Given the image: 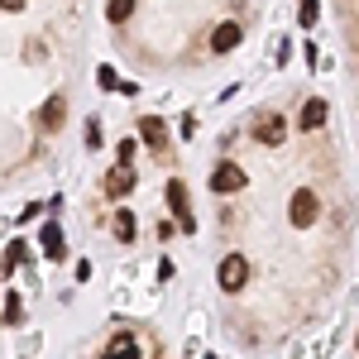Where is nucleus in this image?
Returning a JSON list of instances; mask_svg holds the SVG:
<instances>
[{
    "label": "nucleus",
    "instance_id": "6e6552de",
    "mask_svg": "<svg viewBox=\"0 0 359 359\" xmlns=\"http://www.w3.org/2000/svg\"><path fill=\"white\" fill-rule=\"evenodd\" d=\"M297 125H302V130H321V125H326V101H306L302 115H297Z\"/></svg>",
    "mask_w": 359,
    "mask_h": 359
},
{
    "label": "nucleus",
    "instance_id": "39448f33",
    "mask_svg": "<svg viewBox=\"0 0 359 359\" xmlns=\"http://www.w3.org/2000/svg\"><path fill=\"white\" fill-rule=\"evenodd\" d=\"M240 39H245V29L235 25H216V34H211V53H230V48H240Z\"/></svg>",
    "mask_w": 359,
    "mask_h": 359
},
{
    "label": "nucleus",
    "instance_id": "f8f14e48",
    "mask_svg": "<svg viewBox=\"0 0 359 359\" xmlns=\"http://www.w3.org/2000/svg\"><path fill=\"white\" fill-rule=\"evenodd\" d=\"M115 235H120V240H135V216H130V211L115 216Z\"/></svg>",
    "mask_w": 359,
    "mask_h": 359
},
{
    "label": "nucleus",
    "instance_id": "20e7f679",
    "mask_svg": "<svg viewBox=\"0 0 359 359\" xmlns=\"http://www.w3.org/2000/svg\"><path fill=\"white\" fill-rule=\"evenodd\" d=\"M168 206H172V211H177V225H182V230H192V206H187V182H168Z\"/></svg>",
    "mask_w": 359,
    "mask_h": 359
},
{
    "label": "nucleus",
    "instance_id": "f257e3e1",
    "mask_svg": "<svg viewBox=\"0 0 359 359\" xmlns=\"http://www.w3.org/2000/svg\"><path fill=\"white\" fill-rule=\"evenodd\" d=\"M316 216H321V201H316L311 187H297V192L287 196V221H292V225H302V230H306Z\"/></svg>",
    "mask_w": 359,
    "mask_h": 359
},
{
    "label": "nucleus",
    "instance_id": "0eeeda50",
    "mask_svg": "<svg viewBox=\"0 0 359 359\" xmlns=\"http://www.w3.org/2000/svg\"><path fill=\"white\" fill-rule=\"evenodd\" d=\"M254 135H259V144H283L287 125H283V115H269V120H259V125H254Z\"/></svg>",
    "mask_w": 359,
    "mask_h": 359
},
{
    "label": "nucleus",
    "instance_id": "1a4fd4ad",
    "mask_svg": "<svg viewBox=\"0 0 359 359\" xmlns=\"http://www.w3.org/2000/svg\"><path fill=\"white\" fill-rule=\"evenodd\" d=\"M106 192H111V196H130V192H135V177H130V168H111V177H106Z\"/></svg>",
    "mask_w": 359,
    "mask_h": 359
},
{
    "label": "nucleus",
    "instance_id": "423d86ee",
    "mask_svg": "<svg viewBox=\"0 0 359 359\" xmlns=\"http://www.w3.org/2000/svg\"><path fill=\"white\" fill-rule=\"evenodd\" d=\"M62 120H67V101L53 96V101L39 111V130H43V135H53V130H62Z\"/></svg>",
    "mask_w": 359,
    "mask_h": 359
},
{
    "label": "nucleus",
    "instance_id": "9d476101",
    "mask_svg": "<svg viewBox=\"0 0 359 359\" xmlns=\"http://www.w3.org/2000/svg\"><path fill=\"white\" fill-rule=\"evenodd\" d=\"M139 135L149 139L154 149H168V125H163V120H154V115H149V120L139 125Z\"/></svg>",
    "mask_w": 359,
    "mask_h": 359
},
{
    "label": "nucleus",
    "instance_id": "7ed1b4c3",
    "mask_svg": "<svg viewBox=\"0 0 359 359\" xmlns=\"http://www.w3.org/2000/svg\"><path fill=\"white\" fill-rule=\"evenodd\" d=\"M240 187H245V172H240L235 163H221L216 172H211V192H221V196L230 192V196H235Z\"/></svg>",
    "mask_w": 359,
    "mask_h": 359
},
{
    "label": "nucleus",
    "instance_id": "4468645a",
    "mask_svg": "<svg viewBox=\"0 0 359 359\" xmlns=\"http://www.w3.org/2000/svg\"><path fill=\"white\" fill-rule=\"evenodd\" d=\"M0 10H25V0H0Z\"/></svg>",
    "mask_w": 359,
    "mask_h": 359
},
{
    "label": "nucleus",
    "instance_id": "9b49d317",
    "mask_svg": "<svg viewBox=\"0 0 359 359\" xmlns=\"http://www.w3.org/2000/svg\"><path fill=\"white\" fill-rule=\"evenodd\" d=\"M130 15H135V0H111V5H106V20H111V25H125Z\"/></svg>",
    "mask_w": 359,
    "mask_h": 359
},
{
    "label": "nucleus",
    "instance_id": "f03ea898",
    "mask_svg": "<svg viewBox=\"0 0 359 359\" xmlns=\"http://www.w3.org/2000/svg\"><path fill=\"white\" fill-rule=\"evenodd\" d=\"M216 283H221L225 292H245V283H249V259H245V254H225L221 269H216Z\"/></svg>",
    "mask_w": 359,
    "mask_h": 359
},
{
    "label": "nucleus",
    "instance_id": "ddd939ff",
    "mask_svg": "<svg viewBox=\"0 0 359 359\" xmlns=\"http://www.w3.org/2000/svg\"><path fill=\"white\" fill-rule=\"evenodd\" d=\"M297 15H302V25H311V20H316V0H302V5H297Z\"/></svg>",
    "mask_w": 359,
    "mask_h": 359
}]
</instances>
